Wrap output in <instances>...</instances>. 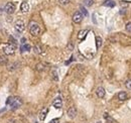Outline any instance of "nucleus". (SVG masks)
<instances>
[{
  "mask_svg": "<svg viewBox=\"0 0 131 123\" xmlns=\"http://www.w3.org/2000/svg\"><path fill=\"white\" fill-rule=\"evenodd\" d=\"M83 20V14L80 11H76L73 15V21L75 23H81Z\"/></svg>",
  "mask_w": 131,
  "mask_h": 123,
  "instance_id": "nucleus-5",
  "label": "nucleus"
},
{
  "mask_svg": "<svg viewBox=\"0 0 131 123\" xmlns=\"http://www.w3.org/2000/svg\"><path fill=\"white\" fill-rule=\"evenodd\" d=\"M81 11H82V13H83L85 16H88V11H87L86 8H84L83 6H81Z\"/></svg>",
  "mask_w": 131,
  "mask_h": 123,
  "instance_id": "nucleus-22",
  "label": "nucleus"
},
{
  "mask_svg": "<svg viewBox=\"0 0 131 123\" xmlns=\"http://www.w3.org/2000/svg\"><path fill=\"white\" fill-rule=\"evenodd\" d=\"M7 62H8V59H7L6 55H0V65H1V66L6 65Z\"/></svg>",
  "mask_w": 131,
  "mask_h": 123,
  "instance_id": "nucleus-16",
  "label": "nucleus"
},
{
  "mask_svg": "<svg viewBox=\"0 0 131 123\" xmlns=\"http://www.w3.org/2000/svg\"><path fill=\"white\" fill-rule=\"evenodd\" d=\"M52 105H53V107H54L55 109H60L61 106H62V101H61V99H60L59 97L55 98V99L53 100V102H52Z\"/></svg>",
  "mask_w": 131,
  "mask_h": 123,
  "instance_id": "nucleus-7",
  "label": "nucleus"
},
{
  "mask_svg": "<svg viewBox=\"0 0 131 123\" xmlns=\"http://www.w3.org/2000/svg\"><path fill=\"white\" fill-rule=\"evenodd\" d=\"M83 2H84V5H85V6L90 7V6H92V5H93V3H94V0H83Z\"/></svg>",
  "mask_w": 131,
  "mask_h": 123,
  "instance_id": "nucleus-19",
  "label": "nucleus"
},
{
  "mask_svg": "<svg viewBox=\"0 0 131 123\" xmlns=\"http://www.w3.org/2000/svg\"><path fill=\"white\" fill-rule=\"evenodd\" d=\"M5 11H6V13H8V14H12V13L15 11V5H14L12 2H8V3L5 5Z\"/></svg>",
  "mask_w": 131,
  "mask_h": 123,
  "instance_id": "nucleus-6",
  "label": "nucleus"
},
{
  "mask_svg": "<svg viewBox=\"0 0 131 123\" xmlns=\"http://www.w3.org/2000/svg\"><path fill=\"white\" fill-rule=\"evenodd\" d=\"M33 50H34V52H36V53H41V47H40L39 45H35V46L33 47Z\"/></svg>",
  "mask_w": 131,
  "mask_h": 123,
  "instance_id": "nucleus-20",
  "label": "nucleus"
},
{
  "mask_svg": "<svg viewBox=\"0 0 131 123\" xmlns=\"http://www.w3.org/2000/svg\"><path fill=\"white\" fill-rule=\"evenodd\" d=\"M117 98H118V100H119V101H125V100H127L128 95H127V93H126V92H123V91H122V92L118 93Z\"/></svg>",
  "mask_w": 131,
  "mask_h": 123,
  "instance_id": "nucleus-10",
  "label": "nucleus"
},
{
  "mask_svg": "<svg viewBox=\"0 0 131 123\" xmlns=\"http://www.w3.org/2000/svg\"><path fill=\"white\" fill-rule=\"evenodd\" d=\"M47 112H48V109H47V108H43V109L40 111V113H39V119H40V120H44L45 117H46Z\"/></svg>",
  "mask_w": 131,
  "mask_h": 123,
  "instance_id": "nucleus-13",
  "label": "nucleus"
},
{
  "mask_svg": "<svg viewBox=\"0 0 131 123\" xmlns=\"http://www.w3.org/2000/svg\"><path fill=\"white\" fill-rule=\"evenodd\" d=\"M125 85H126V88H128L129 90H131V80H128V81L125 83Z\"/></svg>",
  "mask_w": 131,
  "mask_h": 123,
  "instance_id": "nucleus-24",
  "label": "nucleus"
},
{
  "mask_svg": "<svg viewBox=\"0 0 131 123\" xmlns=\"http://www.w3.org/2000/svg\"><path fill=\"white\" fill-rule=\"evenodd\" d=\"M58 2L61 4V5H66L70 2V0H58Z\"/></svg>",
  "mask_w": 131,
  "mask_h": 123,
  "instance_id": "nucleus-21",
  "label": "nucleus"
},
{
  "mask_svg": "<svg viewBox=\"0 0 131 123\" xmlns=\"http://www.w3.org/2000/svg\"><path fill=\"white\" fill-rule=\"evenodd\" d=\"M35 69H36L38 72H41V71H43V70L45 69V67H44V65H43L42 63H39V64H37V65H36Z\"/></svg>",
  "mask_w": 131,
  "mask_h": 123,
  "instance_id": "nucleus-18",
  "label": "nucleus"
},
{
  "mask_svg": "<svg viewBox=\"0 0 131 123\" xmlns=\"http://www.w3.org/2000/svg\"><path fill=\"white\" fill-rule=\"evenodd\" d=\"M96 93H97V96H98L99 98H104V97H105V94H106L105 89H104L103 87H99V88L97 89Z\"/></svg>",
  "mask_w": 131,
  "mask_h": 123,
  "instance_id": "nucleus-9",
  "label": "nucleus"
},
{
  "mask_svg": "<svg viewBox=\"0 0 131 123\" xmlns=\"http://www.w3.org/2000/svg\"><path fill=\"white\" fill-rule=\"evenodd\" d=\"M49 123H59V119L58 118H55V119H52L49 121Z\"/></svg>",
  "mask_w": 131,
  "mask_h": 123,
  "instance_id": "nucleus-26",
  "label": "nucleus"
},
{
  "mask_svg": "<svg viewBox=\"0 0 131 123\" xmlns=\"http://www.w3.org/2000/svg\"><path fill=\"white\" fill-rule=\"evenodd\" d=\"M120 4H121V6L125 7V6H128V5H129V1H121Z\"/></svg>",
  "mask_w": 131,
  "mask_h": 123,
  "instance_id": "nucleus-25",
  "label": "nucleus"
},
{
  "mask_svg": "<svg viewBox=\"0 0 131 123\" xmlns=\"http://www.w3.org/2000/svg\"><path fill=\"white\" fill-rule=\"evenodd\" d=\"M20 10L22 11V12H27L28 10H29V4L27 3V2H22L21 3V5H20Z\"/></svg>",
  "mask_w": 131,
  "mask_h": 123,
  "instance_id": "nucleus-12",
  "label": "nucleus"
},
{
  "mask_svg": "<svg viewBox=\"0 0 131 123\" xmlns=\"http://www.w3.org/2000/svg\"><path fill=\"white\" fill-rule=\"evenodd\" d=\"M6 104H7V105H10V107H11L12 109H17L18 107L21 106L22 100H21V98H19V97H9L8 100H7V102H6Z\"/></svg>",
  "mask_w": 131,
  "mask_h": 123,
  "instance_id": "nucleus-1",
  "label": "nucleus"
},
{
  "mask_svg": "<svg viewBox=\"0 0 131 123\" xmlns=\"http://www.w3.org/2000/svg\"><path fill=\"white\" fill-rule=\"evenodd\" d=\"M103 5L106 6V7H114L115 2L113 1V0H105V2L103 3Z\"/></svg>",
  "mask_w": 131,
  "mask_h": 123,
  "instance_id": "nucleus-15",
  "label": "nucleus"
},
{
  "mask_svg": "<svg viewBox=\"0 0 131 123\" xmlns=\"http://www.w3.org/2000/svg\"><path fill=\"white\" fill-rule=\"evenodd\" d=\"M14 28H15V30L17 31V32H22L23 30H24V28H25V24H24V22L22 21V20H17L16 22H15V24H14Z\"/></svg>",
  "mask_w": 131,
  "mask_h": 123,
  "instance_id": "nucleus-4",
  "label": "nucleus"
},
{
  "mask_svg": "<svg viewBox=\"0 0 131 123\" xmlns=\"http://www.w3.org/2000/svg\"><path fill=\"white\" fill-rule=\"evenodd\" d=\"M102 42H103L102 37H100V36H96V45H97V48H99V47L102 45Z\"/></svg>",
  "mask_w": 131,
  "mask_h": 123,
  "instance_id": "nucleus-17",
  "label": "nucleus"
},
{
  "mask_svg": "<svg viewBox=\"0 0 131 123\" xmlns=\"http://www.w3.org/2000/svg\"><path fill=\"white\" fill-rule=\"evenodd\" d=\"M125 27H126V30H127L128 32H131V22H128Z\"/></svg>",
  "mask_w": 131,
  "mask_h": 123,
  "instance_id": "nucleus-23",
  "label": "nucleus"
},
{
  "mask_svg": "<svg viewBox=\"0 0 131 123\" xmlns=\"http://www.w3.org/2000/svg\"><path fill=\"white\" fill-rule=\"evenodd\" d=\"M77 115V109L75 107H71L69 110H68V116L71 118V119H74Z\"/></svg>",
  "mask_w": 131,
  "mask_h": 123,
  "instance_id": "nucleus-8",
  "label": "nucleus"
},
{
  "mask_svg": "<svg viewBox=\"0 0 131 123\" xmlns=\"http://www.w3.org/2000/svg\"><path fill=\"white\" fill-rule=\"evenodd\" d=\"M29 31H30V33H31L33 36H37V35L40 33V27H39V25H38L37 23L31 21V22L29 23Z\"/></svg>",
  "mask_w": 131,
  "mask_h": 123,
  "instance_id": "nucleus-2",
  "label": "nucleus"
},
{
  "mask_svg": "<svg viewBox=\"0 0 131 123\" xmlns=\"http://www.w3.org/2000/svg\"><path fill=\"white\" fill-rule=\"evenodd\" d=\"M3 51H4V53H5L6 55H11V54H13L14 51H15V46H14L13 44H11V43H8V44H6V45L3 47Z\"/></svg>",
  "mask_w": 131,
  "mask_h": 123,
  "instance_id": "nucleus-3",
  "label": "nucleus"
},
{
  "mask_svg": "<svg viewBox=\"0 0 131 123\" xmlns=\"http://www.w3.org/2000/svg\"><path fill=\"white\" fill-rule=\"evenodd\" d=\"M30 49V45L28 43H22L21 46H20V51L21 52H24V51H28Z\"/></svg>",
  "mask_w": 131,
  "mask_h": 123,
  "instance_id": "nucleus-14",
  "label": "nucleus"
},
{
  "mask_svg": "<svg viewBox=\"0 0 131 123\" xmlns=\"http://www.w3.org/2000/svg\"><path fill=\"white\" fill-rule=\"evenodd\" d=\"M87 33H88V30H87V29H82V30H80L79 33H78V38L81 39V40H83V39L86 37Z\"/></svg>",
  "mask_w": 131,
  "mask_h": 123,
  "instance_id": "nucleus-11",
  "label": "nucleus"
}]
</instances>
